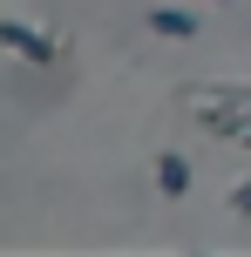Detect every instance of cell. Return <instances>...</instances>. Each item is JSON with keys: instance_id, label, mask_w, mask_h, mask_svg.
<instances>
[{"instance_id": "obj_1", "label": "cell", "mask_w": 251, "mask_h": 257, "mask_svg": "<svg viewBox=\"0 0 251 257\" xmlns=\"http://www.w3.org/2000/svg\"><path fill=\"white\" fill-rule=\"evenodd\" d=\"M0 41H7L14 54H27V61H54V41L41 34V27H27V21H7V27H0Z\"/></svg>"}, {"instance_id": "obj_3", "label": "cell", "mask_w": 251, "mask_h": 257, "mask_svg": "<svg viewBox=\"0 0 251 257\" xmlns=\"http://www.w3.org/2000/svg\"><path fill=\"white\" fill-rule=\"evenodd\" d=\"M149 27H156V34H170V41H190V34H197V21H190L184 7H156V14H149Z\"/></svg>"}, {"instance_id": "obj_2", "label": "cell", "mask_w": 251, "mask_h": 257, "mask_svg": "<svg viewBox=\"0 0 251 257\" xmlns=\"http://www.w3.org/2000/svg\"><path fill=\"white\" fill-rule=\"evenodd\" d=\"M156 190H163V196H184V190H190V163H184L177 149L156 156Z\"/></svg>"}, {"instance_id": "obj_4", "label": "cell", "mask_w": 251, "mask_h": 257, "mask_svg": "<svg viewBox=\"0 0 251 257\" xmlns=\"http://www.w3.org/2000/svg\"><path fill=\"white\" fill-rule=\"evenodd\" d=\"M231 203H238L244 217H251V183H238V190H231Z\"/></svg>"}]
</instances>
